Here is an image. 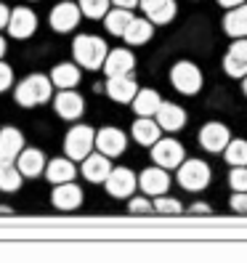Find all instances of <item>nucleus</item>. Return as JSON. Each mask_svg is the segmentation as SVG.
Returning <instances> with one entry per match:
<instances>
[{
  "label": "nucleus",
  "mask_w": 247,
  "mask_h": 263,
  "mask_svg": "<svg viewBox=\"0 0 247 263\" xmlns=\"http://www.w3.org/2000/svg\"><path fill=\"white\" fill-rule=\"evenodd\" d=\"M106 186V194L115 197V199H122V197H130L136 192V176L130 173L128 167H112L109 178L104 181Z\"/></svg>",
  "instance_id": "nucleus-8"
},
{
  "label": "nucleus",
  "mask_w": 247,
  "mask_h": 263,
  "mask_svg": "<svg viewBox=\"0 0 247 263\" xmlns=\"http://www.w3.org/2000/svg\"><path fill=\"white\" fill-rule=\"evenodd\" d=\"M170 83H173V88L178 90V93L194 96L197 90L202 88V72H199V67L192 64V61H178V64H173V69H170Z\"/></svg>",
  "instance_id": "nucleus-5"
},
{
  "label": "nucleus",
  "mask_w": 247,
  "mask_h": 263,
  "mask_svg": "<svg viewBox=\"0 0 247 263\" xmlns=\"http://www.w3.org/2000/svg\"><path fill=\"white\" fill-rule=\"evenodd\" d=\"M96 146V133L93 128H88V125H74L67 136H64V152H67V157H72L74 162L77 160H85L90 152H93Z\"/></svg>",
  "instance_id": "nucleus-3"
},
{
  "label": "nucleus",
  "mask_w": 247,
  "mask_h": 263,
  "mask_svg": "<svg viewBox=\"0 0 247 263\" xmlns=\"http://www.w3.org/2000/svg\"><path fill=\"white\" fill-rule=\"evenodd\" d=\"M133 69H136V59H133V53L128 48L109 51V56H106V61H104L106 77H128Z\"/></svg>",
  "instance_id": "nucleus-15"
},
{
  "label": "nucleus",
  "mask_w": 247,
  "mask_h": 263,
  "mask_svg": "<svg viewBox=\"0 0 247 263\" xmlns=\"http://www.w3.org/2000/svg\"><path fill=\"white\" fill-rule=\"evenodd\" d=\"M157 122L160 128L167 130V133H176L186 125V112L181 109L178 104H170V101H162L160 109H157Z\"/></svg>",
  "instance_id": "nucleus-19"
},
{
  "label": "nucleus",
  "mask_w": 247,
  "mask_h": 263,
  "mask_svg": "<svg viewBox=\"0 0 247 263\" xmlns=\"http://www.w3.org/2000/svg\"><path fill=\"white\" fill-rule=\"evenodd\" d=\"M19 170L24 173V178H37L40 173H45V157H43V152L40 149H24L19 154V160H16Z\"/></svg>",
  "instance_id": "nucleus-24"
},
{
  "label": "nucleus",
  "mask_w": 247,
  "mask_h": 263,
  "mask_svg": "<svg viewBox=\"0 0 247 263\" xmlns=\"http://www.w3.org/2000/svg\"><path fill=\"white\" fill-rule=\"evenodd\" d=\"M122 37H125L128 45H144V43H149V37H151V22H146V19H133Z\"/></svg>",
  "instance_id": "nucleus-30"
},
{
  "label": "nucleus",
  "mask_w": 247,
  "mask_h": 263,
  "mask_svg": "<svg viewBox=\"0 0 247 263\" xmlns=\"http://www.w3.org/2000/svg\"><path fill=\"white\" fill-rule=\"evenodd\" d=\"M223 69L231 77H247V37H237L223 59Z\"/></svg>",
  "instance_id": "nucleus-13"
},
{
  "label": "nucleus",
  "mask_w": 247,
  "mask_h": 263,
  "mask_svg": "<svg viewBox=\"0 0 247 263\" xmlns=\"http://www.w3.org/2000/svg\"><path fill=\"white\" fill-rule=\"evenodd\" d=\"M125 146H128V138L120 128H101L96 133V149L106 154V157H120L125 152Z\"/></svg>",
  "instance_id": "nucleus-11"
},
{
  "label": "nucleus",
  "mask_w": 247,
  "mask_h": 263,
  "mask_svg": "<svg viewBox=\"0 0 247 263\" xmlns=\"http://www.w3.org/2000/svg\"><path fill=\"white\" fill-rule=\"evenodd\" d=\"M151 160H154V165L170 170V167H181L183 165L186 152H183V146L178 141H173V138H160V141L151 146Z\"/></svg>",
  "instance_id": "nucleus-6"
},
{
  "label": "nucleus",
  "mask_w": 247,
  "mask_h": 263,
  "mask_svg": "<svg viewBox=\"0 0 247 263\" xmlns=\"http://www.w3.org/2000/svg\"><path fill=\"white\" fill-rule=\"evenodd\" d=\"M192 213H194V215H199V213L207 215V213H210V205H205V202H194V205H192Z\"/></svg>",
  "instance_id": "nucleus-39"
},
{
  "label": "nucleus",
  "mask_w": 247,
  "mask_h": 263,
  "mask_svg": "<svg viewBox=\"0 0 247 263\" xmlns=\"http://www.w3.org/2000/svg\"><path fill=\"white\" fill-rule=\"evenodd\" d=\"M138 6L151 24H170L176 16V0H141Z\"/></svg>",
  "instance_id": "nucleus-18"
},
{
  "label": "nucleus",
  "mask_w": 247,
  "mask_h": 263,
  "mask_svg": "<svg viewBox=\"0 0 247 263\" xmlns=\"http://www.w3.org/2000/svg\"><path fill=\"white\" fill-rule=\"evenodd\" d=\"M218 3L223 6V8H237V6H242L244 0H218Z\"/></svg>",
  "instance_id": "nucleus-41"
},
{
  "label": "nucleus",
  "mask_w": 247,
  "mask_h": 263,
  "mask_svg": "<svg viewBox=\"0 0 247 263\" xmlns=\"http://www.w3.org/2000/svg\"><path fill=\"white\" fill-rule=\"evenodd\" d=\"M138 186L146 197H160L170 186V176H167V167H146L141 176H138Z\"/></svg>",
  "instance_id": "nucleus-9"
},
{
  "label": "nucleus",
  "mask_w": 247,
  "mask_h": 263,
  "mask_svg": "<svg viewBox=\"0 0 247 263\" xmlns=\"http://www.w3.org/2000/svg\"><path fill=\"white\" fill-rule=\"evenodd\" d=\"M51 202L53 208L59 210H77L83 205V189L74 186V181H67V183H56V189L51 194Z\"/></svg>",
  "instance_id": "nucleus-17"
},
{
  "label": "nucleus",
  "mask_w": 247,
  "mask_h": 263,
  "mask_svg": "<svg viewBox=\"0 0 247 263\" xmlns=\"http://www.w3.org/2000/svg\"><path fill=\"white\" fill-rule=\"evenodd\" d=\"M231 210L247 215V192H234V197H231Z\"/></svg>",
  "instance_id": "nucleus-37"
},
{
  "label": "nucleus",
  "mask_w": 247,
  "mask_h": 263,
  "mask_svg": "<svg viewBox=\"0 0 247 263\" xmlns=\"http://www.w3.org/2000/svg\"><path fill=\"white\" fill-rule=\"evenodd\" d=\"M53 106H56V115L64 117V120H77L83 112H85V101L80 93H74V90H59L56 99H53Z\"/></svg>",
  "instance_id": "nucleus-14"
},
{
  "label": "nucleus",
  "mask_w": 247,
  "mask_h": 263,
  "mask_svg": "<svg viewBox=\"0 0 247 263\" xmlns=\"http://www.w3.org/2000/svg\"><path fill=\"white\" fill-rule=\"evenodd\" d=\"M223 29L229 37H247V3L229 8L226 19H223Z\"/></svg>",
  "instance_id": "nucleus-25"
},
{
  "label": "nucleus",
  "mask_w": 247,
  "mask_h": 263,
  "mask_svg": "<svg viewBox=\"0 0 247 263\" xmlns=\"http://www.w3.org/2000/svg\"><path fill=\"white\" fill-rule=\"evenodd\" d=\"M24 152V136L16 128H0V162H16Z\"/></svg>",
  "instance_id": "nucleus-16"
},
{
  "label": "nucleus",
  "mask_w": 247,
  "mask_h": 263,
  "mask_svg": "<svg viewBox=\"0 0 247 263\" xmlns=\"http://www.w3.org/2000/svg\"><path fill=\"white\" fill-rule=\"evenodd\" d=\"M106 93H109L115 101H120V104H128V101L136 99L138 85H136V80L130 74L128 77H109V80H106Z\"/></svg>",
  "instance_id": "nucleus-21"
},
{
  "label": "nucleus",
  "mask_w": 247,
  "mask_h": 263,
  "mask_svg": "<svg viewBox=\"0 0 247 263\" xmlns=\"http://www.w3.org/2000/svg\"><path fill=\"white\" fill-rule=\"evenodd\" d=\"M8 22H11V13H8V8L3 3H0V29L8 27Z\"/></svg>",
  "instance_id": "nucleus-38"
},
{
  "label": "nucleus",
  "mask_w": 247,
  "mask_h": 263,
  "mask_svg": "<svg viewBox=\"0 0 247 263\" xmlns=\"http://www.w3.org/2000/svg\"><path fill=\"white\" fill-rule=\"evenodd\" d=\"M80 16H83V11H80V6H74V3H69V0H61L59 6H53V11H51V27L56 29V32H72V29L80 24Z\"/></svg>",
  "instance_id": "nucleus-7"
},
{
  "label": "nucleus",
  "mask_w": 247,
  "mask_h": 263,
  "mask_svg": "<svg viewBox=\"0 0 247 263\" xmlns=\"http://www.w3.org/2000/svg\"><path fill=\"white\" fill-rule=\"evenodd\" d=\"M242 85H244V93H247V77H242Z\"/></svg>",
  "instance_id": "nucleus-43"
},
{
  "label": "nucleus",
  "mask_w": 247,
  "mask_h": 263,
  "mask_svg": "<svg viewBox=\"0 0 247 263\" xmlns=\"http://www.w3.org/2000/svg\"><path fill=\"white\" fill-rule=\"evenodd\" d=\"M210 165L202 160H183V165L178 167V183L186 192H202L210 183Z\"/></svg>",
  "instance_id": "nucleus-4"
},
{
  "label": "nucleus",
  "mask_w": 247,
  "mask_h": 263,
  "mask_svg": "<svg viewBox=\"0 0 247 263\" xmlns=\"http://www.w3.org/2000/svg\"><path fill=\"white\" fill-rule=\"evenodd\" d=\"M128 210L130 213H138V215H141V213H154V202H149L146 197H133L130 202H128Z\"/></svg>",
  "instance_id": "nucleus-35"
},
{
  "label": "nucleus",
  "mask_w": 247,
  "mask_h": 263,
  "mask_svg": "<svg viewBox=\"0 0 247 263\" xmlns=\"http://www.w3.org/2000/svg\"><path fill=\"white\" fill-rule=\"evenodd\" d=\"M160 104H162V99H160L157 90L144 88V90H138V93H136V99H133V109H136L138 117H151V115H157Z\"/></svg>",
  "instance_id": "nucleus-26"
},
{
  "label": "nucleus",
  "mask_w": 247,
  "mask_h": 263,
  "mask_svg": "<svg viewBox=\"0 0 247 263\" xmlns=\"http://www.w3.org/2000/svg\"><path fill=\"white\" fill-rule=\"evenodd\" d=\"M223 157H226L229 165H234V167L247 165V141H244V138H234V141H229Z\"/></svg>",
  "instance_id": "nucleus-31"
},
{
  "label": "nucleus",
  "mask_w": 247,
  "mask_h": 263,
  "mask_svg": "<svg viewBox=\"0 0 247 263\" xmlns=\"http://www.w3.org/2000/svg\"><path fill=\"white\" fill-rule=\"evenodd\" d=\"M112 173V165H109V157L106 154H88V157L83 160V176L88 181H93V183H104L106 178H109Z\"/></svg>",
  "instance_id": "nucleus-20"
},
{
  "label": "nucleus",
  "mask_w": 247,
  "mask_h": 263,
  "mask_svg": "<svg viewBox=\"0 0 247 263\" xmlns=\"http://www.w3.org/2000/svg\"><path fill=\"white\" fill-rule=\"evenodd\" d=\"M160 122L157 120H151V117H138L133 122V138H136V144H144V146H154L160 141Z\"/></svg>",
  "instance_id": "nucleus-22"
},
{
  "label": "nucleus",
  "mask_w": 247,
  "mask_h": 263,
  "mask_svg": "<svg viewBox=\"0 0 247 263\" xmlns=\"http://www.w3.org/2000/svg\"><path fill=\"white\" fill-rule=\"evenodd\" d=\"M133 19H136V16L130 13V8H120V6H115V8L104 16L106 32H112V35L122 37V35H125V29L130 27V22H133Z\"/></svg>",
  "instance_id": "nucleus-27"
},
{
  "label": "nucleus",
  "mask_w": 247,
  "mask_h": 263,
  "mask_svg": "<svg viewBox=\"0 0 247 263\" xmlns=\"http://www.w3.org/2000/svg\"><path fill=\"white\" fill-rule=\"evenodd\" d=\"M74 160L72 157H56L45 165V178L51 183H67V181H74Z\"/></svg>",
  "instance_id": "nucleus-23"
},
{
  "label": "nucleus",
  "mask_w": 247,
  "mask_h": 263,
  "mask_svg": "<svg viewBox=\"0 0 247 263\" xmlns=\"http://www.w3.org/2000/svg\"><path fill=\"white\" fill-rule=\"evenodd\" d=\"M154 213L176 215V213H181V202H178V199H173V197L160 194V197H154Z\"/></svg>",
  "instance_id": "nucleus-33"
},
{
  "label": "nucleus",
  "mask_w": 247,
  "mask_h": 263,
  "mask_svg": "<svg viewBox=\"0 0 247 263\" xmlns=\"http://www.w3.org/2000/svg\"><path fill=\"white\" fill-rule=\"evenodd\" d=\"M3 53H6V40L0 37V59H3Z\"/></svg>",
  "instance_id": "nucleus-42"
},
{
  "label": "nucleus",
  "mask_w": 247,
  "mask_h": 263,
  "mask_svg": "<svg viewBox=\"0 0 247 263\" xmlns=\"http://www.w3.org/2000/svg\"><path fill=\"white\" fill-rule=\"evenodd\" d=\"M72 56L77 59V64L85 69H104V61L109 56L106 43L96 35H80L72 43Z\"/></svg>",
  "instance_id": "nucleus-1"
},
{
  "label": "nucleus",
  "mask_w": 247,
  "mask_h": 263,
  "mask_svg": "<svg viewBox=\"0 0 247 263\" xmlns=\"http://www.w3.org/2000/svg\"><path fill=\"white\" fill-rule=\"evenodd\" d=\"M11 83H13V69L0 61V93H3V90H8Z\"/></svg>",
  "instance_id": "nucleus-36"
},
{
  "label": "nucleus",
  "mask_w": 247,
  "mask_h": 263,
  "mask_svg": "<svg viewBox=\"0 0 247 263\" xmlns=\"http://www.w3.org/2000/svg\"><path fill=\"white\" fill-rule=\"evenodd\" d=\"M37 29V16L29 8L19 6V8H13L11 11V22H8V35L11 37H16V40H24L29 37Z\"/></svg>",
  "instance_id": "nucleus-12"
},
{
  "label": "nucleus",
  "mask_w": 247,
  "mask_h": 263,
  "mask_svg": "<svg viewBox=\"0 0 247 263\" xmlns=\"http://www.w3.org/2000/svg\"><path fill=\"white\" fill-rule=\"evenodd\" d=\"M229 141H231V133H229L226 125H221V122H205L202 130H199V144L213 154L226 152Z\"/></svg>",
  "instance_id": "nucleus-10"
},
{
  "label": "nucleus",
  "mask_w": 247,
  "mask_h": 263,
  "mask_svg": "<svg viewBox=\"0 0 247 263\" xmlns=\"http://www.w3.org/2000/svg\"><path fill=\"white\" fill-rule=\"evenodd\" d=\"M115 6H120V8H133L136 3H141V0H112Z\"/></svg>",
  "instance_id": "nucleus-40"
},
{
  "label": "nucleus",
  "mask_w": 247,
  "mask_h": 263,
  "mask_svg": "<svg viewBox=\"0 0 247 263\" xmlns=\"http://www.w3.org/2000/svg\"><path fill=\"white\" fill-rule=\"evenodd\" d=\"M229 183H231V189H234V192H247V165L231 167Z\"/></svg>",
  "instance_id": "nucleus-34"
},
{
  "label": "nucleus",
  "mask_w": 247,
  "mask_h": 263,
  "mask_svg": "<svg viewBox=\"0 0 247 263\" xmlns=\"http://www.w3.org/2000/svg\"><path fill=\"white\" fill-rule=\"evenodd\" d=\"M51 80H53L56 88L69 90V88H74L77 83H80V67L72 64V61H67V64H56L53 72H51Z\"/></svg>",
  "instance_id": "nucleus-28"
},
{
  "label": "nucleus",
  "mask_w": 247,
  "mask_h": 263,
  "mask_svg": "<svg viewBox=\"0 0 247 263\" xmlns=\"http://www.w3.org/2000/svg\"><path fill=\"white\" fill-rule=\"evenodd\" d=\"M80 11L88 19H104L109 13V0H80Z\"/></svg>",
  "instance_id": "nucleus-32"
},
{
  "label": "nucleus",
  "mask_w": 247,
  "mask_h": 263,
  "mask_svg": "<svg viewBox=\"0 0 247 263\" xmlns=\"http://www.w3.org/2000/svg\"><path fill=\"white\" fill-rule=\"evenodd\" d=\"M24 173L16 162H0V192H19Z\"/></svg>",
  "instance_id": "nucleus-29"
},
{
  "label": "nucleus",
  "mask_w": 247,
  "mask_h": 263,
  "mask_svg": "<svg viewBox=\"0 0 247 263\" xmlns=\"http://www.w3.org/2000/svg\"><path fill=\"white\" fill-rule=\"evenodd\" d=\"M51 88H53V80L45 74H29L16 85V101L19 106L29 109V106H40L45 101H51Z\"/></svg>",
  "instance_id": "nucleus-2"
}]
</instances>
